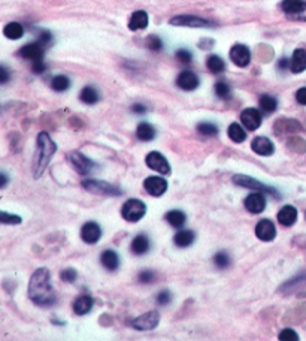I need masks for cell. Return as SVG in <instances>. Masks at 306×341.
Masks as SVG:
<instances>
[{"label": "cell", "instance_id": "52", "mask_svg": "<svg viewBox=\"0 0 306 341\" xmlns=\"http://www.w3.org/2000/svg\"><path fill=\"white\" fill-rule=\"evenodd\" d=\"M0 178H2V184H0V187L3 189V187L6 186V183H8V177H6V174H2V175H0Z\"/></svg>", "mask_w": 306, "mask_h": 341}, {"label": "cell", "instance_id": "32", "mask_svg": "<svg viewBox=\"0 0 306 341\" xmlns=\"http://www.w3.org/2000/svg\"><path fill=\"white\" fill-rule=\"evenodd\" d=\"M166 220L174 227H182L186 223V214L180 210H172L166 214Z\"/></svg>", "mask_w": 306, "mask_h": 341}, {"label": "cell", "instance_id": "46", "mask_svg": "<svg viewBox=\"0 0 306 341\" xmlns=\"http://www.w3.org/2000/svg\"><path fill=\"white\" fill-rule=\"evenodd\" d=\"M45 69H46V66H45V63H44V60L33 62V72H34V74H44Z\"/></svg>", "mask_w": 306, "mask_h": 341}, {"label": "cell", "instance_id": "27", "mask_svg": "<svg viewBox=\"0 0 306 341\" xmlns=\"http://www.w3.org/2000/svg\"><path fill=\"white\" fill-rule=\"evenodd\" d=\"M136 136L144 142H150L156 138V129L150 123H140L136 129Z\"/></svg>", "mask_w": 306, "mask_h": 341}, {"label": "cell", "instance_id": "13", "mask_svg": "<svg viewBox=\"0 0 306 341\" xmlns=\"http://www.w3.org/2000/svg\"><path fill=\"white\" fill-rule=\"evenodd\" d=\"M172 26H182V27H212V23L208 20L192 17V15H180L170 20Z\"/></svg>", "mask_w": 306, "mask_h": 341}, {"label": "cell", "instance_id": "6", "mask_svg": "<svg viewBox=\"0 0 306 341\" xmlns=\"http://www.w3.org/2000/svg\"><path fill=\"white\" fill-rule=\"evenodd\" d=\"M69 160L74 165L75 171L78 174H81V175H90L94 171V168H96V163L93 160H90L87 156H84L82 153H80V151H72L69 154Z\"/></svg>", "mask_w": 306, "mask_h": 341}, {"label": "cell", "instance_id": "38", "mask_svg": "<svg viewBox=\"0 0 306 341\" xmlns=\"http://www.w3.org/2000/svg\"><path fill=\"white\" fill-rule=\"evenodd\" d=\"M0 222L3 225H20L21 223V217L14 216V214H9L6 211H2L0 213Z\"/></svg>", "mask_w": 306, "mask_h": 341}, {"label": "cell", "instance_id": "18", "mask_svg": "<svg viewBox=\"0 0 306 341\" xmlns=\"http://www.w3.org/2000/svg\"><path fill=\"white\" fill-rule=\"evenodd\" d=\"M176 84L180 89L186 90V92H193L199 87V78L194 72L192 71H184L178 75L176 78Z\"/></svg>", "mask_w": 306, "mask_h": 341}, {"label": "cell", "instance_id": "2", "mask_svg": "<svg viewBox=\"0 0 306 341\" xmlns=\"http://www.w3.org/2000/svg\"><path fill=\"white\" fill-rule=\"evenodd\" d=\"M36 144H38V148H36V153L33 157V177L40 178V175L45 172L48 163L51 162L54 153L57 151V145L46 132H40L38 135Z\"/></svg>", "mask_w": 306, "mask_h": 341}, {"label": "cell", "instance_id": "41", "mask_svg": "<svg viewBox=\"0 0 306 341\" xmlns=\"http://www.w3.org/2000/svg\"><path fill=\"white\" fill-rule=\"evenodd\" d=\"M146 47H148L150 50H152V51H160L162 47H163V42L160 41L158 36H150V38L146 39Z\"/></svg>", "mask_w": 306, "mask_h": 341}, {"label": "cell", "instance_id": "9", "mask_svg": "<svg viewBox=\"0 0 306 341\" xmlns=\"http://www.w3.org/2000/svg\"><path fill=\"white\" fill-rule=\"evenodd\" d=\"M230 60L239 66V68H246L251 62V51L246 45L236 44L230 50Z\"/></svg>", "mask_w": 306, "mask_h": 341}, {"label": "cell", "instance_id": "50", "mask_svg": "<svg viewBox=\"0 0 306 341\" xmlns=\"http://www.w3.org/2000/svg\"><path fill=\"white\" fill-rule=\"evenodd\" d=\"M292 20H299V21H306V2H305V6H304V9L299 12V14H296V15H293L292 17Z\"/></svg>", "mask_w": 306, "mask_h": 341}, {"label": "cell", "instance_id": "8", "mask_svg": "<svg viewBox=\"0 0 306 341\" xmlns=\"http://www.w3.org/2000/svg\"><path fill=\"white\" fill-rule=\"evenodd\" d=\"M233 183L240 186V187H245V189H256L258 192H266V193H270V195H275L278 196L276 190H274L272 187L254 180L252 177H246V175H234L233 177Z\"/></svg>", "mask_w": 306, "mask_h": 341}, {"label": "cell", "instance_id": "40", "mask_svg": "<svg viewBox=\"0 0 306 341\" xmlns=\"http://www.w3.org/2000/svg\"><path fill=\"white\" fill-rule=\"evenodd\" d=\"M176 59L182 63V65H190L192 60H193V54L188 51V50H178L176 51Z\"/></svg>", "mask_w": 306, "mask_h": 341}, {"label": "cell", "instance_id": "21", "mask_svg": "<svg viewBox=\"0 0 306 341\" xmlns=\"http://www.w3.org/2000/svg\"><path fill=\"white\" fill-rule=\"evenodd\" d=\"M290 69L293 74H302L306 69V51L302 48H298L293 53V57L290 60Z\"/></svg>", "mask_w": 306, "mask_h": 341}, {"label": "cell", "instance_id": "16", "mask_svg": "<svg viewBox=\"0 0 306 341\" xmlns=\"http://www.w3.org/2000/svg\"><path fill=\"white\" fill-rule=\"evenodd\" d=\"M251 148L258 156H272L274 151H275L274 142L269 138H266V136H257V138H254L252 142H251Z\"/></svg>", "mask_w": 306, "mask_h": 341}, {"label": "cell", "instance_id": "25", "mask_svg": "<svg viewBox=\"0 0 306 341\" xmlns=\"http://www.w3.org/2000/svg\"><path fill=\"white\" fill-rule=\"evenodd\" d=\"M100 262L108 271H116L120 266V257L114 250H104L100 254Z\"/></svg>", "mask_w": 306, "mask_h": 341}, {"label": "cell", "instance_id": "24", "mask_svg": "<svg viewBox=\"0 0 306 341\" xmlns=\"http://www.w3.org/2000/svg\"><path fill=\"white\" fill-rule=\"evenodd\" d=\"M196 239V235L193 230H188V229H184V230H180L175 236H174V242L176 247L180 248H186V247H190Z\"/></svg>", "mask_w": 306, "mask_h": 341}, {"label": "cell", "instance_id": "36", "mask_svg": "<svg viewBox=\"0 0 306 341\" xmlns=\"http://www.w3.org/2000/svg\"><path fill=\"white\" fill-rule=\"evenodd\" d=\"M214 263L220 269H226L230 265V256L226 251H220L214 256Z\"/></svg>", "mask_w": 306, "mask_h": 341}, {"label": "cell", "instance_id": "30", "mask_svg": "<svg viewBox=\"0 0 306 341\" xmlns=\"http://www.w3.org/2000/svg\"><path fill=\"white\" fill-rule=\"evenodd\" d=\"M80 99H81L84 104H87V105H94V104L99 102V92H98L94 87L87 86V87H84V89L81 90Z\"/></svg>", "mask_w": 306, "mask_h": 341}, {"label": "cell", "instance_id": "22", "mask_svg": "<svg viewBox=\"0 0 306 341\" xmlns=\"http://www.w3.org/2000/svg\"><path fill=\"white\" fill-rule=\"evenodd\" d=\"M148 26V14L145 11H136L128 21V29L136 32V30H144Z\"/></svg>", "mask_w": 306, "mask_h": 341}, {"label": "cell", "instance_id": "17", "mask_svg": "<svg viewBox=\"0 0 306 341\" xmlns=\"http://www.w3.org/2000/svg\"><path fill=\"white\" fill-rule=\"evenodd\" d=\"M102 236V229L96 222H87L81 227V238L87 244H96Z\"/></svg>", "mask_w": 306, "mask_h": 341}, {"label": "cell", "instance_id": "43", "mask_svg": "<svg viewBox=\"0 0 306 341\" xmlns=\"http://www.w3.org/2000/svg\"><path fill=\"white\" fill-rule=\"evenodd\" d=\"M154 278H156V274L152 271H150V269H145V271H142L139 274V281L142 284H150V283L154 281Z\"/></svg>", "mask_w": 306, "mask_h": 341}, {"label": "cell", "instance_id": "33", "mask_svg": "<svg viewBox=\"0 0 306 341\" xmlns=\"http://www.w3.org/2000/svg\"><path fill=\"white\" fill-rule=\"evenodd\" d=\"M258 104H260V108L268 114L276 111V108H278V101L274 96H270V95H263L260 98Z\"/></svg>", "mask_w": 306, "mask_h": 341}, {"label": "cell", "instance_id": "1", "mask_svg": "<svg viewBox=\"0 0 306 341\" xmlns=\"http://www.w3.org/2000/svg\"><path fill=\"white\" fill-rule=\"evenodd\" d=\"M28 296L39 307H51L56 302V293L51 286L48 268H38L28 281Z\"/></svg>", "mask_w": 306, "mask_h": 341}, {"label": "cell", "instance_id": "39", "mask_svg": "<svg viewBox=\"0 0 306 341\" xmlns=\"http://www.w3.org/2000/svg\"><path fill=\"white\" fill-rule=\"evenodd\" d=\"M278 338L281 341H298L299 340V335H298V332L294 329L287 328V329H282L280 332V337Z\"/></svg>", "mask_w": 306, "mask_h": 341}, {"label": "cell", "instance_id": "48", "mask_svg": "<svg viewBox=\"0 0 306 341\" xmlns=\"http://www.w3.org/2000/svg\"><path fill=\"white\" fill-rule=\"evenodd\" d=\"M8 81H9V72H8V69L4 66H2L0 68V83L6 84Z\"/></svg>", "mask_w": 306, "mask_h": 341}, {"label": "cell", "instance_id": "11", "mask_svg": "<svg viewBox=\"0 0 306 341\" xmlns=\"http://www.w3.org/2000/svg\"><path fill=\"white\" fill-rule=\"evenodd\" d=\"M144 187L145 190L151 195V196H162L166 193L168 190V181L162 177H148L144 181Z\"/></svg>", "mask_w": 306, "mask_h": 341}, {"label": "cell", "instance_id": "20", "mask_svg": "<svg viewBox=\"0 0 306 341\" xmlns=\"http://www.w3.org/2000/svg\"><path fill=\"white\" fill-rule=\"evenodd\" d=\"M93 304H94V299L90 295H81L74 302V311L78 316H84V314H87V313L92 311Z\"/></svg>", "mask_w": 306, "mask_h": 341}, {"label": "cell", "instance_id": "29", "mask_svg": "<svg viewBox=\"0 0 306 341\" xmlns=\"http://www.w3.org/2000/svg\"><path fill=\"white\" fill-rule=\"evenodd\" d=\"M3 33H4V36H6L8 39L16 41V39L22 38V35H24V27H22L20 23L12 21V23H9V24L4 26Z\"/></svg>", "mask_w": 306, "mask_h": 341}, {"label": "cell", "instance_id": "23", "mask_svg": "<svg viewBox=\"0 0 306 341\" xmlns=\"http://www.w3.org/2000/svg\"><path fill=\"white\" fill-rule=\"evenodd\" d=\"M130 250L136 256H142V254L148 253V250H150V239L146 238V235H142L140 233V235L134 236V239L132 241Z\"/></svg>", "mask_w": 306, "mask_h": 341}, {"label": "cell", "instance_id": "15", "mask_svg": "<svg viewBox=\"0 0 306 341\" xmlns=\"http://www.w3.org/2000/svg\"><path fill=\"white\" fill-rule=\"evenodd\" d=\"M256 235H257V238L262 239V241H272V239H275V236H276V227H275L272 220L263 219V220H260V222L257 223V226H256Z\"/></svg>", "mask_w": 306, "mask_h": 341}, {"label": "cell", "instance_id": "42", "mask_svg": "<svg viewBox=\"0 0 306 341\" xmlns=\"http://www.w3.org/2000/svg\"><path fill=\"white\" fill-rule=\"evenodd\" d=\"M60 277H62V280H63V281H66V283H72V281H75V280H76L78 272H76L74 268H66V269L60 274Z\"/></svg>", "mask_w": 306, "mask_h": 341}, {"label": "cell", "instance_id": "3", "mask_svg": "<svg viewBox=\"0 0 306 341\" xmlns=\"http://www.w3.org/2000/svg\"><path fill=\"white\" fill-rule=\"evenodd\" d=\"M146 214V205L139 199H128L121 208V216L130 223L139 222Z\"/></svg>", "mask_w": 306, "mask_h": 341}, {"label": "cell", "instance_id": "4", "mask_svg": "<svg viewBox=\"0 0 306 341\" xmlns=\"http://www.w3.org/2000/svg\"><path fill=\"white\" fill-rule=\"evenodd\" d=\"M82 187L92 193H98L103 196H121L122 195V192L118 187H115L106 181H99V180H86V181H82Z\"/></svg>", "mask_w": 306, "mask_h": 341}, {"label": "cell", "instance_id": "28", "mask_svg": "<svg viewBox=\"0 0 306 341\" xmlns=\"http://www.w3.org/2000/svg\"><path fill=\"white\" fill-rule=\"evenodd\" d=\"M305 6V2L304 0H282L281 3V9L292 18L293 15L299 14Z\"/></svg>", "mask_w": 306, "mask_h": 341}, {"label": "cell", "instance_id": "35", "mask_svg": "<svg viewBox=\"0 0 306 341\" xmlns=\"http://www.w3.org/2000/svg\"><path fill=\"white\" fill-rule=\"evenodd\" d=\"M215 93L220 99H230V96H232V90H230L228 84L224 81H218L215 84Z\"/></svg>", "mask_w": 306, "mask_h": 341}, {"label": "cell", "instance_id": "19", "mask_svg": "<svg viewBox=\"0 0 306 341\" xmlns=\"http://www.w3.org/2000/svg\"><path fill=\"white\" fill-rule=\"evenodd\" d=\"M278 222L284 226H292L296 223L298 220V210L293 207V205H286L282 207L280 211H278V216H276Z\"/></svg>", "mask_w": 306, "mask_h": 341}, {"label": "cell", "instance_id": "37", "mask_svg": "<svg viewBox=\"0 0 306 341\" xmlns=\"http://www.w3.org/2000/svg\"><path fill=\"white\" fill-rule=\"evenodd\" d=\"M198 130H199V133H202L204 136H215L218 133V127L212 123H199Z\"/></svg>", "mask_w": 306, "mask_h": 341}, {"label": "cell", "instance_id": "5", "mask_svg": "<svg viewBox=\"0 0 306 341\" xmlns=\"http://www.w3.org/2000/svg\"><path fill=\"white\" fill-rule=\"evenodd\" d=\"M145 163H146V166L150 169H152V171H156V172H158L162 175H169L170 174V165H169L168 159L158 151L148 153L146 157H145Z\"/></svg>", "mask_w": 306, "mask_h": 341}, {"label": "cell", "instance_id": "10", "mask_svg": "<svg viewBox=\"0 0 306 341\" xmlns=\"http://www.w3.org/2000/svg\"><path fill=\"white\" fill-rule=\"evenodd\" d=\"M245 208L251 214H260L266 210V198L262 192L251 193L245 198Z\"/></svg>", "mask_w": 306, "mask_h": 341}, {"label": "cell", "instance_id": "44", "mask_svg": "<svg viewBox=\"0 0 306 341\" xmlns=\"http://www.w3.org/2000/svg\"><path fill=\"white\" fill-rule=\"evenodd\" d=\"M170 301H172V295H170L169 290H162V292L157 295V302H158L160 305H168Z\"/></svg>", "mask_w": 306, "mask_h": 341}, {"label": "cell", "instance_id": "26", "mask_svg": "<svg viewBox=\"0 0 306 341\" xmlns=\"http://www.w3.org/2000/svg\"><path fill=\"white\" fill-rule=\"evenodd\" d=\"M227 135L236 144H240V142H244L246 139V132L239 123H232L228 126V129H227Z\"/></svg>", "mask_w": 306, "mask_h": 341}, {"label": "cell", "instance_id": "34", "mask_svg": "<svg viewBox=\"0 0 306 341\" xmlns=\"http://www.w3.org/2000/svg\"><path fill=\"white\" fill-rule=\"evenodd\" d=\"M51 87H52V90L62 93V92H66L70 87V81H69V78L66 75H57V77L52 78Z\"/></svg>", "mask_w": 306, "mask_h": 341}, {"label": "cell", "instance_id": "12", "mask_svg": "<svg viewBox=\"0 0 306 341\" xmlns=\"http://www.w3.org/2000/svg\"><path fill=\"white\" fill-rule=\"evenodd\" d=\"M240 121L245 126V129L254 132L262 124V114L256 108H246L240 113Z\"/></svg>", "mask_w": 306, "mask_h": 341}, {"label": "cell", "instance_id": "45", "mask_svg": "<svg viewBox=\"0 0 306 341\" xmlns=\"http://www.w3.org/2000/svg\"><path fill=\"white\" fill-rule=\"evenodd\" d=\"M296 101L300 104V105H305L306 107V87H302L296 92Z\"/></svg>", "mask_w": 306, "mask_h": 341}, {"label": "cell", "instance_id": "7", "mask_svg": "<svg viewBox=\"0 0 306 341\" xmlns=\"http://www.w3.org/2000/svg\"><path fill=\"white\" fill-rule=\"evenodd\" d=\"M160 322V314L158 311H148L145 314L138 316L136 319L132 320V328H134L136 331H151L154 328H157Z\"/></svg>", "mask_w": 306, "mask_h": 341}, {"label": "cell", "instance_id": "31", "mask_svg": "<svg viewBox=\"0 0 306 341\" xmlns=\"http://www.w3.org/2000/svg\"><path fill=\"white\" fill-rule=\"evenodd\" d=\"M206 68H208L212 74H221V72H224V69H226V63H224V60H222L220 56L212 54V56H209L208 60H206Z\"/></svg>", "mask_w": 306, "mask_h": 341}, {"label": "cell", "instance_id": "47", "mask_svg": "<svg viewBox=\"0 0 306 341\" xmlns=\"http://www.w3.org/2000/svg\"><path fill=\"white\" fill-rule=\"evenodd\" d=\"M50 41H51V33H50V32H42V33L39 35V42H40L42 45H48Z\"/></svg>", "mask_w": 306, "mask_h": 341}, {"label": "cell", "instance_id": "51", "mask_svg": "<svg viewBox=\"0 0 306 341\" xmlns=\"http://www.w3.org/2000/svg\"><path fill=\"white\" fill-rule=\"evenodd\" d=\"M278 66H280V69H287V68L290 66V62H288L287 59H281V60L278 62Z\"/></svg>", "mask_w": 306, "mask_h": 341}, {"label": "cell", "instance_id": "49", "mask_svg": "<svg viewBox=\"0 0 306 341\" xmlns=\"http://www.w3.org/2000/svg\"><path fill=\"white\" fill-rule=\"evenodd\" d=\"M132 111L134 114H145L146 113V108H145V105H142V104H134V105L132 107Z\"/></svg>", "mask_w": 306, "mask_h": 341}, {"label": "cell", "instance_id": "14", "mask_svg": "<svg viewBox=\"0 0 306 341\" xmlns=\"http://www.w3.org/2000/svg\"><path fill=\"white\" fill-rule=\"evenodd\" d=\"M44 47L39 41L38 42H33V44H27L24 45L18 54L22 57V59H27V60H32V62H38V60H44Z\"/></svg>", "mask_w": 306, "mask_h": 341}]
</instances>
